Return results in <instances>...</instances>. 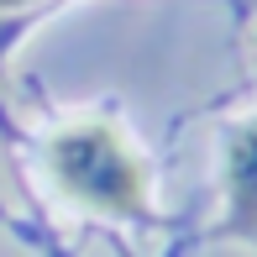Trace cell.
<instances>
[{"instance_id":"obj_2","label":"cell","mask_w":257,"mask_h":257,"mask_svg":"<svg viewBox=\"0 0 257 257\" xmlns=\"http://www.w3.org/2000/svg\"><path fill=\"white\" fill-rule=\"evenodd\" d=\"M231 205L241 226L257 231V126H247L231 147Z\"/></svg>"},{"instance_id":"obj_1","label":"cell","mask_w":257,"mask_h":257,"mask_svg":"<svg viewBox=\"0 0 257 257\" xmlns=\"http://www.w3.org/2000/svg\"><path fill=\"white\" fill-rule=\"evenodd\" d=\"M48 179L95 215H137L147 205V168L110 121H74L48 142Z\"/></svg>"},{"instance_id":"obj_3","label":"cell","mask_w":257,"mask_h":257,"mask_svg":"<svg viewBox=\"0 0 257 257\" xmlns=\"http://www.w3.org/2000/svg\"><path fill=\"white\" fill-rule=\"evenodd\" d=\"M6 6H27V0H0V11H6Z\"/></svg>"}]
</instances>
